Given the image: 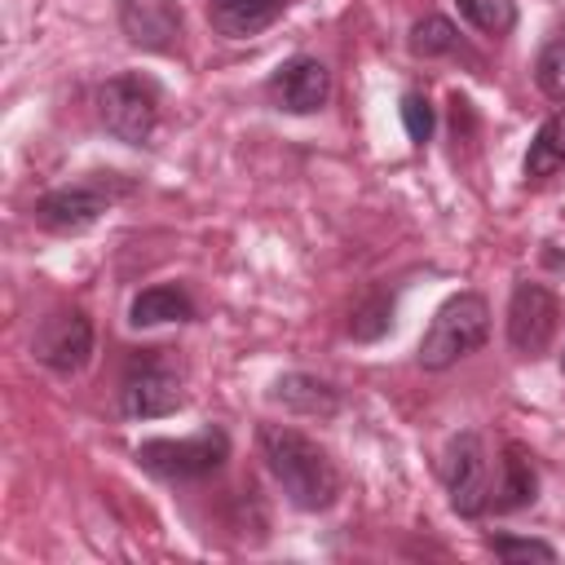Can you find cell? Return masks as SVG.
Segmentation results:
<instances>
[{
  "label": "cell",
  "mask_w": 565,
  "mask_h": 565,
  "mask_svg": "<svg viewBox=\"0 0 565 565\" xmlns=\"http://www.w3.org/2000/svg\"><path fill=\"white\" fill-rule=\"evenodd\" d=\"M256 441H260L265 468L274 472V481L282 486V494L300 512H322V508L335 503L340 472H335V463L327 459V450L318 441H309L305 433L282 428V424H260Z\"/></svg>",
  "instance_id": "1"
},
{
  "label": "cell",
  "mask_w": 565,
  "mask_h": 565,
  "mask_svg": "<svg viewBox=\"0 0 565 565\" xmlns=\"http://www.w3.org/2000/svg\"><path fill=\"white\" fill-rule=\"evenodd\" d=\"M486 335H490V305L477 291H459L433 313L415 358L424 371H446L459 358H468L472 349H481Z\"/></svg>",
  "instance_id": "2"
},
{
  "label": "cell",
  "mask_w": 565,
  "mask_h": 565,
  "mask_svg": "<svg viewBox=\"0 0 565 565\" xmlns=\"http://www.w3.org/2000/svg\"><path fill=\"white\" fill-rule=\"evenodd\" d=\"M225 459H230V437L221 428H203L181 441L154 437L137 446V463L159 481H199V477H212Z\"/></svg>",
  "instance_id": "3"
},
{
  "label": "cell",
  "mask_w": 565,
  "mask_h": 565,
  "mask_svg": "<svg viewBox=\"0 0 565 565\" xmlns=\"http://www.w3.org/2000/svg\"><path fill=\"white\" fill-rule=\"evenodd\" d=\"M97 115L115 141L146 146L159 128V88L146 75H115L97 88Z\"/></svg>",
  "instance_id": "4"
},
{
  "label": "cell",
  "mask_w": 565,
  "mask_h": 565,
  "mask_svg": "<svg viewBox=\"0 0 565 565\" xmlns=\"http://www.w3.org/2000/svg\"><path fill=\"white\" fill-rule=\"evenodd\" d=\"M441 481L450 494V508L459 516H481L490 508V459L477 433H459L450 437L446 455H441Z\"/></svg>",
  "instance_id": "5"
},
{
  "label": "cell",
  "mask_w": 565,
  "mask_h": 565,
  "mask_svg": "<svg viewBox=\"0 0 565 565\" xmlns=\"http://www.w3.org/2000/svg\"><path fill=\"white\" fill-rule=\"evenodd\" d=\"M159 353L163 349H146V358H137L132 371L124 375L119 411L128 419H159V415H172L181 406V380Z\"/></svg>",
  "instance_id": "6"
},
{
  "label": "cell",
  "mask_w": 565,
  "mask_h": 565,
  "mask_svg": "<svg viewBox=\"0 0 565 565\" xmlns=\"http://www.w3.org/2000/svg\"><path fill=\"white\" fill-rule=\"evenodd\" d=\"M561 327V300L543 282H516L508 300V344L525 358H539Z\"/></svg>",
  "instance_id": "7"
},
{
  "label": "cell",
  "mask_w": 565,
  "mask_h": 565,
  "mask_svg": "<svg viewBox=\"0 0 565 565\" xmlns=\"http://www.w3.org/2000/svg\"><path fill=\"white\" fill-rule=\"evenodd\" d=\"M31 349H35V358H40L49 371L75 375V371H84V362H88V353H93V322H88L79 309H57V313H49V318L40 322Z\"/></svg>",
  "instance_id": "8"
},
{
  "label": "cell",
  "mask_w": 565,
  "mask_h": 565,
  "mask_svg": "<svg viewBox=\"0 0 565 565\" xmlns=\"http://www.w3.org/2000/svg\"><path fill=\"white\" fill-rule=\"evenodd\" d=\"M110 203H115V194L102 190L97 181L62 185V190H49L44 199H35V225H44L53 234H84L88 225L102 221V212Z\"/></svg>",
  "instance_id": "9"
},
{
  "label": "cell",
  "mask_w": 565,
  "mask_h": 565,
  "mask_svg": "<svg viewBox=\"0 0 565 565\" xmlns=\"http://www.w3.org/2000/svg\"><path fill=\"white\" fill-rule=\"evenodd\" d=\"M269 97L291 115H313L331 97V71L318 57H291L269 75Z\"/></svg>",
  "instance_id": "10"
},
{
  "label": "cell",
  "mask_w": 565,
  "mask_h": 565,
  "mask_svg": "<svg viewBox=\"0 0 565 565\" xmlns=\"http://www.w3.org/2000/svg\"><path fill=\"white\" fill-rule=\"evenodd\" d=\"M119 26L137 49L168 53L181 44V4L177 0H124Z\"/></svg>",
  "instance_id": "11"
},
{
  "label": "cell",
  "mask_w": 565,
  "mask_h": 565,
  "mask_svg": "<svg viewBox=\"0 0 565 565\" xmlns=\"http://www.w3.org/2000/svg\"><path fill=\"white\" fill-rule=\"evenodd\" d=\"M291 0H207V22L230 35V40H247L260 35Z\"/></svg>",
  "instance_id": "12"
},
{
  "label": "cell",
  "mask_w": 565,
  "mask_h": 565,
  "mask_svg": "<svg viewBox=\"0 0 565 565\" xmlns=\"http://www.w3.org/2000/svg\"><path fill=\"white\" fill-rule=\"evenodd\" d=\"M539 494V472L530 463V455L521 446H503V459H499V490L490 494V508L494 512H516L525 503H534Z\"/></svg>",
  "instance_id": "13"
},
{
  "label": "cell",
  "mask_w": 565,
  "mask_h": 565,
  "mask_svg": "<svg viewBox=\"0 0 565 565\" xmlns=\"http://www.w3.org/2000/svg\"><path fill=\"white\" fill-rule=\"evenodd\" d=\"M274 402H282V406L296 411V415H335L340 393H335L327 380H318V375L291 371V375H282V380L274 384Z\"/></svg>",
  "instance_id": "14"
},
{
  "label": "cell",
  "mask_w": 565,
  "mask_h": 565,
  "mask_svg": "<svg viewBox=\"0 0 565 565\" xmlns=\"http://www.w3.org/2000/svg\"><path fill=\"white\" fill-rule=\"evenodd\" d=\"M194 318V300L181 287H146L132 296L128 322L132 327H159V322H190Z\"/></svg>",
  "instance_id": "15"
},
{
  "label": "cell",
  "mask_w": 565,
  "mask_h": 565,
  "mask_svg": "<svg viewBox=\"0 0 565 565\" xmlns=\"http://www.w3.org/2000/svg\"><path fill=\"white\" fill-rule=\"evenodd\" d=\"M561 168H565V110L547 115V119L539 124L530 150H525V177H530V181H547V177L561 172Z\"/></svg>",
  "instance_id": "16"
},
{
  "label": "cell",
  "mask_w": 565,
  "mask_h": 565,
  "mask_svg": "<svg viewBox=\"0 0 565 565\" xmlns=\"http://www.w3.org/2000/svg\"><path fill=\"white\" fill-rule=\"evenodd\" d=\"M455 49H459V31L441 13H428L411 26V53L415 57H441V53H455Z\"/></svg>",
  "instance_id": "17"
},
{
  "label": "cell",
  "mask_w": 565,
  "mask_h": 565,
  "mask_svg": "<svg viewBox=\"0 0 565 565\" xmlns=\"http://www.w3.org/2000/svg\"><path fill=\"white\" fill-rule=\"evenodd\" d=\"M455 4L486 35H508L516 26V0H455Z\"/></svg>",
  "instance_id": "18"
},
{
  "label": "cell",
  "mask_w": 565,
  "mask_h": 565,
  "mask_svg": "<svg viewBox=\"0 0 565 565\" xmlns=\"http://www.w3.org/2000/svg\"><path fill=\"white\" fill-rule=\"evenodd\" d=\"M388 322H393V296H388V291H371V296L353 309L349 335H353V340H380V335L388 331Z\"/></svg>",
  "instance_id": "19"
},
{
  "label": "cell",
  "mask_w": 565,
  "mask_h": 565,
  "mask_svg": "<svg viewBox=\"0 0 565 565\" xmlns=\"http://www.w3.org/2000/svg\"><path fill=\"white\" fill-rule=\"evenodd\" d=\"M534 79H539V88H543L552 102H565V35H556V40L539 53Z\"/></svg>",
  "instance_id": "20"
},
{
  "label": "cell",
  "mask_w": 565,
  "mask_h": 565,
  "mask_svg": "<svg viewBox=\"0 0 565 565\" xmlns=\"http://www.w3.org/2000/svg\"><path fill=\"white\" fill-rule=\"evenodd\" d=\"M490 552L503 561H556V547H547L539 539H512V534H494Z\"/></svg>",
  "instance_id": "21"
},
{
  "label": "cell",
  "mask_w": 565,
  "mask_h": 565,
  "mask_svg": "<svg viewBox=\"0 0 565 565\" xmlns=\"http://www.w3.org/2000/svg\"><path fill=\"white\" fill-rule=\"evenodd\" d=\"M402 124H406V137L419 141V146L433 137V106H428L424 93H406L402 97Z\"/></svg>",
  "instance_id": "22"
},
{
  "label": "cell",
  "mask_w": 565,
  "mask_h": 565,
  "mask_svg": "<svg viewBox=\"0 0 565 565\" xmlns=\"http://www.w3.org/2000/svg\"><path fill=\"white\" fill-rule=\"evenodd\" d=\"M561 371H565V353H561Z\"/></svg>",
  "instance_id": "23"
}]
</instances>
